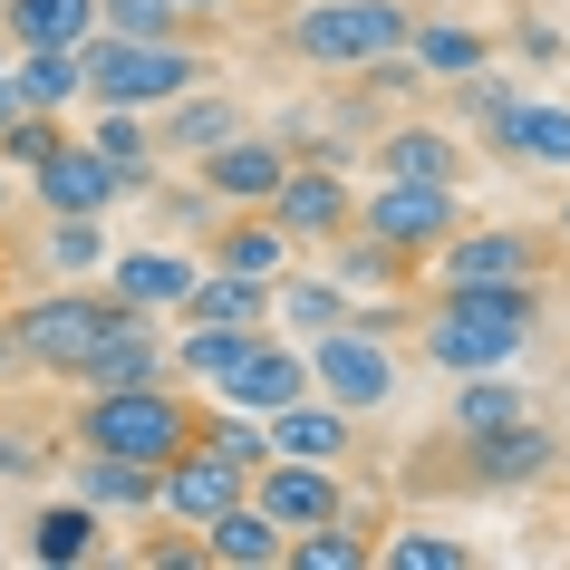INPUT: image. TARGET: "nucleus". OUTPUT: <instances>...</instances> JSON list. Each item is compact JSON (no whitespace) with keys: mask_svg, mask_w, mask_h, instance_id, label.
I'll use <instances>...</instances> for the list:
<instances>
[{"mask_svg":"<svg viewBox=\"0 0 570 570\" xmlns=\"http://www.w3.org/2000/svg\"><path fill=\"white\" fill-rule=\"evenodd\" d=\"M532 330H541V281H454L445 301L425 309L416 348L445 377H474V367H512L532 348Z\"/></svg>","mask_w":570,"mask_h":570,"instance_id":"1","label":"nucleus"},{"mask_svg":"<svg viewBox=\"0 0 570 570\" xmlns=\"http://www.w3.org/2000/svg\"><path fill=\"white\" fill-rule=\"evenodd\" d=\"M194 435H204V416H194V396H175V377H146V387H88V406H78V445L136 454V464H155V474H165Z\"/></svg>","mask_w":570,"mask_h":570,"instance_id":"2","label":"nucleus"},{"mask_svg":"<svg viewBox=\"0 0 570 570\" xmlns=\"http://www.w3.org/2000/svg\"><path fill=\"white\" fill-rule=\"evenodd\" d=\"M78 68H88L97 107H175L184 88L213 78V59L194 39H126V30H88L78 39Z\"/></svg>","mask_w":570,"mask_h":570,"instance_id":"3","label":"nucleus"},{"mask_svg":"<svg viewBox=\"0 0 570 570\" xmlns=\"http://www.w3.org/2000/svg\"><path fill=\"white\" fill-rule=\"evenodd\" d=\"M406 0H301L291 10V30H281V49L301 68H330V78H358V68L396 59L406 49Z\"/></svg>","mask_w":570,"mask_h":570,"instance_id":"4","label":"nucleus"},{"mask_svg":"<svg viewBox=\"0 0 570 570\" xmlns=\"http://www.w3.org/2000/svg\"><path fill=\"white\" fill-rule=\"evenodd\" d=\"M117 291H39V301H20V320H10V348L30 367H59V377H78L88 367V348L107 330H117Z\"/></svg>","mask_w":570,"mask_h":570,"instance_id":"5","label":"nucleus"},{"mask_svg":"<svg viewBox=\"0 0 570 570\" xmlns=\"http://www.w3.org/2000/svg\"><path fill=\"white\" fill-rule=\"evenodd\" d=\"M309 396H330V406H348V416H377V406L396 396V348L367 338L358 320L320 330L309 338Z\"/></svg>","mask_w":570,"mask_h":570,"instance_id":"6","label":"nucleus"},{"mask_svg":"<svg viewBox=\"0 0 570 570\" xmlns=\"http://www.w3.org/2000/svg\"><path fill=\"white\" fill-rule=\"evenodd\" d=\"M454 223H464L454 184H396V175H387V184L358 204V233H377L387 252H406V262H425V252H435Z\"/></svg>","mask_w":570,"mask_h":570,"instance_id":"7","label":"nucleus"},{"mask_svg":"<svg viewBox=\"0 0 570 570\" xmlns=\"http://www.w3.org/2000/svg\"><path fill=\"white\" fill-rule=\"evenodd\" d=\"M541 252L522 223H483V233H464L454 223L445 242H435V291H454V281H541Z\"/></svg>","mask_w":570,"mask_h":570,"instance_id":"8","label":"nucleus"},{"mask_svg":"<svg viewBox=\"0 0 570 570\" xmlns=\"http://www.w3.org/2000/svg\"><path fill=\"white\" fill-rule=\"evenodd\" d=\"M454 445H464V483H474V493H522V483H541L561 464V445H551L541 416L493 425V435H454Z\"/></svg>","mask_w":570,"mask_h":570,"instance_id":"9","label":"nucleus"},{"mask_svg":"<svg viewBox=\"0 0 570 570\" xmlns=\"http://www.w3.org/2000/svg\"><path fill=\"white\" fill-rule=\"evenodd\" d=\"M194 165H204V194H213V204H252V213H262L301 155L281 146V136H242V126H233V136H223V146H204Z\"/></svg>","mask_w":570,"mask_h":570,"instance_id":"10","label":"nucleus"},{"mask_svg":"<svg viewBox=\"0 0 570 570\" xmlns=\"http://www.w3.org/2000/svg\"><path fill=\"white\" fill-rule=\"evenodd\" d=\"M271 223H281V242H330L358 223V194H348V175L338 165H291L281 175V194H271Z\"/></svg>","mask_w":570,"mask_h":570,"instance_id":"11","label":"nucleus"},{"mask_svg":"<svg viewBox=\"0 0 570 570\" xmlns=\"http://www.w3.org/2000/svg\"><path fill=\"white\" fill-rule=\"evenodd\" d=\"M252 503L281 522V532H309V522H338V464H301V454H271L252 464Z\"/></svg>","mask_w":570,"mask_h":570,"instance_id":"12","label":"nucleus"},{"mask_svg":"<svg viewBox=\"0 0 570 570\" xmlns=\"http://www.w3.org/2000/svg\"><path fill=\"white\" fill-rule=\"evenodd\" d=\"M242 493H252V474H242V464H223V454H213V445H184L175 464L155 474V503L175 512V522H194V532H204L213 512H233Z\"/></svg>","mask_w":570,"mask_h":570,"instance_id":"13","label":"nucleus"},{"mask_svg":"<svg viewBox=\"0 0 570 570\" xmlns=\"http://www.w3.org/2000/svg\"><path fill=\"white\" fill-rule=\"evenodd\" d=\"M30 194H39V213H107V204H126L117 165H107L97 146H78V136H68L49 165H30Z\"/></svg>","mask_w":570,"mask_h":570,"instance_id":"14","label":"nucleus"},{"mask_svg":"<svg viewBox=\"0 0 570 570\" xmlns=\"http://www.w3.org/2000/svg\"><path fill=\"white\" fill-rule=\"evenodd\" d=\"M213 396H223V406H242V416H271V406L309 396V348H291V338L271 330V338H262V348H252V358H242Z\"/></svg>","mask_w":570,"mask_h":570,"instance_id":"15","label":"nucleus"},{"mask_svg":"<svg viewBox=\"0 0 570 570\" xmlns=\"http://www.w3.org/2000/svg\"><path fill=\"white\" fill-rule=\"evenodd\" d=\"M271 454H301V464H338V454L358 445V416L348 406H330V396H291V406H271L262 416Z\"/></svg>","mask_w":570,"mask_h":570,"instance_id":"16","label":"nucleus"},{"mask_svg":"<svg viewBox=\"0 0 570 570\" xmlns=\"http://www.w3.org/2000/svg\"><path fill=\"white\" fill-rule=\"evenodd\" d=\"M483 136H493L512 165H532V175H570V107H551V97H512Z\"/></svg>","mask_w":570,"mask_h":570,"instance_id":"17","label":"nucleus"},{"mask_svg":"<svg viewBox=\"0 0 570 570\" xmlns=\"http://www.w3.org/2000/svg\"><path fill=\"white\" fill-rule=\"evenodd\" d=\"M262 338H271V320H184V338L165 348V367H175V377H204V387H223V377H233V367L252 358Z\"/></svg>","mask_w":570,"mask_h":570,"instance_id":"18","label":"nucleus"},{"mask_svg":"<svg viewBox=\"0 0 570 570\" xmlns=\"http://www.w3.org/2000/svg\"><path fill=\"white\" fill-rule=\"evenodd\" d=\"M78 377H88V387H146V377H175V367H165V338H155L146 309H117V330L88 348Z\"/></svg>","mask_w":570,"mask_h":570,"instance_id":"19","label":"nucleus"},{"mask_svg":"<svg viewBox=\"0 0 570 570\" xmlns=\"http://www.w3.org/2000/svg\"><path fill=\"white\" fill-rule=\"evenodd\" d=\"M281 551H291V532L271 522L252 493H242L233 512H213L204 522V561H233V570H281Z\"/></svg>","mask_w":570,"mask_h":570,"instance_id":"20","label":"nucleus"},{"mask_svg":"<svg viewBox=\"0 0 570 570\" xmlns=\"http://www.w3.org/2000/svg\"><path fill=\"white\" fill-rule=\"evenodd\" d=\"M68 483H78V503L97 512H155V464H136V454H68Z\"/></svg>","mask_w":570,"mask_h":570,"instance_id":"21","label":"nucleus"},{"mask_svg":"<svg viewBox=\"0 0 570 570\" xmlns=\"http://www.w3.org/2000/svg\"><path fill=\"white\" fill-rule=\"evenodd\" d=\"M348 320V291H338L330 271H281L271 281V330L281 338H320V330H338Z\"/></svg>","mask_w":570,"mask_h":570,"instance_id":"22","label":"nucleus"},{"mask_svg":"<svg viewBox=\"0 0 570 570\" xmlns=\"http://www.w3.org/2000/svg\"><path fill=\"white\" fill-rule=\"evenodd\" d=\"M522 416H532V387L503 377V367H474V377L454 387V406H445L454 435H493V425H522Z\"/></svg>","mask_w":570,"mask_h":570,"instance_id":"23","label":"nucleus"},{"mask_svg":"<svg viewBox=\"0 0 570 570\" xmlns=\"http://www.w3.org/2000/svg\"><path fill=\"white\" fill-rule=\"evenodd\" d=\"M10 49H78L97 30V0H0Z\"/></svg>","mask_w":570,"mask_h":570,"instance_id":"24","label":"nucleus"},{"mask_svg":"<svg viewBox=\"0 0 570 570\" xmlns=\"http://www.w3.org/2000/svg\"><path fill=\"white\" fill-rule=\"evenodd\" d=\"M184 281H194L184 252H117V262H107V291H117L126 309H175Z\"/></svg>","mask_w":570,"mask_h":570,"instance_id":"25","label":"nucleus"},{"mask_svg":"<svg viewBox=\"0 0 570 570\" xmlns=\"http://www.w3.org/2000/svg\"><path fill=\"white\" fill-rule=\"evenodd\" d=\"M493 59V39L464 30V20H406V68L416 78H464V68Z\"/></svg>","mask_w":570,"mask_h":570,"instance_id":"26","label":"nucleus"},{"mask_svg":"<svg viewBox=\"0 0 570 570\" xmlns=\"http://www.w3.org/2000/svg\"><path fill=\"white\" fill-rule=\"evenodd\" d=\"M10 88H20V107L68 117V107L88 97V68H78V49H20V59H10Z\"/></svg>","mask_w":570,"mask_h":570,"instance_id":"27","label":"nucleus"},{"mask_svg":"<svg viewBox=\"0 0 570 570\" xmlns=\"http://www.w3.org/2000/svg\"><path fill=\"white\" fill-rule=\"evenodd\" d=\"M88 146L117 165L126 194H146V184H155V126H146V107H97V136H88Z\"/></svg>","mask_w":570,"mask_h":570,"instance_id":"28","label":"nucleus"},{"mask_svg":"<svg viewBox=\"0 0 570 570\" xmlns=\"http://www.w3.org/2000/svg\"><path fill=\"white\" fill-rule=\"evenodd\" d=\"M377 155H387L396 184H454V136H445V126H396Z\"/></svg>","mask_w":570,"mask_h":570,"instance_id":"29","label":"nucleus"},{"mask_svg":"<svg viewBox=\"0 0 570 570\" xmlns=\"http://www.w3.org/2000/svg\"><path fill=\"white\" fill-rule=\"evenodd\" d=\"M320 252H330V281H338V291H358V281H406V252H387V242L358 233V223H348V233H330Z\"/></svg>","mask_w":570,"mask_h":570,"instance_id":"30","label":"nucleus"},{"mask_svg":"<svg viewBox=\"0 0 570 570\" xmlns=\"http://www.w3.org/2000/svg\"><path fill=\"white\" fill-rule=\"evenodd\" d=\"M213 262L223 271H252V281H281V271H291V242H281V223H233V233L213 242Z\"/></svg>","mask_w":570,"mask_h":570,"instance_id":"31","label":"nucleus"},{"mask_svg":"<svg viewBox=\"0 0 570 570\" xmlns=\"http://www.w3.org/2000/svg\"><path fill=\"white\" fill-rule=\"evenodd\" d=\"M97 551V503H49L30 522V561H88Z\"/></svg>","mask_w":570,"mask_h":570,"instance_id":"32","label":"nucleus"},{"mask_svg":"<svg viewBox=\"0 0 570 570\" xmlns=\"http://www.w3.org/2000/svg\"><path fill=\"white\" fill-rule=\"evenodd\" d=\"M281 570H367V532H348V522H309V532H291Z\"/></svg>","mask_w":570,"mask_h":570,"instance_id":"33","label":"nucleus"},{"mask_svg":"<svg viewBox=\"0 0 570 570\" xmlns=\"http://www.w3.org/2000/svg\"><path fill=\"white\" fill-rule=\"evenodd\" d=\"M223 136H233V107H223V97H204V88H184L155 146H184V155H204V146H223Z\"/></svg>","mask_w":570,"mask_h":570,"instance_id":"34","label":"nucleus"},{"mask_svg":"<svg viewBox=\"0 0 570 570\" xmlns=\"http://www.w3.org/2000/svg\"><path fill=\"white\" fill-rule=\"evenodd\" d=\"M377 561H387V570H474V541H454V532H435V522H416V532H396Z\"/></svg>","mask_w":570,"mask_h":570,"instance_id":"35","label":"nucleus"},{"mask_svg":"<svg viewBox=\"0 0 570 570\" xmlns=\"http://www.w3.org/2000/svg\"><path fill=\"white\" fill-rule=\"evenodd\" d=\"M59 146H68V117H49V107H20V117L0 126V165H20V175H30V165H49Z\"/></svg>","mask_w":570,"mask_h":570,"instance_id":"36","label":"nucleus"},{"mask_svg":"<svg viewBox=\"0 0 570 570\" xmlns=\"http://www.w3.org/2000/svg\"><path fill=\"white\" fill-rule=\"evenodd\" d=\"M97 30H126V39H184L194 20H184L175 0H97Z\"/></svg>","mask_w":570,"mask_h":570,"instance_id":"37","label":"nucleus"},{"mask_svg":"<svg viewBox=\"0 0 570 570\" xmlns=\"http://www.w3.org/2000/svg\"><path fill=\"white\" fill-rule=\"evenodd\" d=\"M194 445H213L223 464H242V474H252V464H271V435H262V416H242V406H223V416H213L204 435H194Z\"/></svg>","mask_w":570,"mask_h":570,"instance_id":"38","label":"nucleus"},{"mask_svg":"<svg viewBox=\"0 0 570 570\" xmlns=\"http://www.w3.org/2000/svg\"><path fill=\"white\" fill-rule=\"evenodd\" d=\"M49 262H59L68 281L107 262V242H97V213H49Z\"/></svg>","mask_w":570,"mask_h":570,"instance_id":"39","label":"nucleus"},{"mask_svg":"<svg viewBox=\"0 0 570 570\" xmlns=\"http://www.w3.org/2000/svg\"><path fill=\"white\" fill-rule=\"evenodd\" d=\"M30 464H39V454L20 445V435H0V483H20V474H30Z\"/></svg>","mask_w":570,"mask_h":570,"instance_id":"40","label":"nucleus"},{"mask_svg":"<svg viewBox=\"0 0 570 570\" xmlns=\"http://www.w3.org/2000/svg\"><path fill=\"white\" fill-rule=\"evenodd\" d=\"M184 20H223V10H242V0H175Z\"/></svg>","mask_w":570,"mask_h":570,"instance_id":"41","label":"nucleus"},{"mask_svg":"<svg viewBox=\"0 0 570 570\" xmlns=\"http://www.w3.org/2000/svg\"><path fill=\"white\" fill-rule=\"evenodd\" d=\"M20 117V88H10V59H0V126Z\"/></svg>","mask_w":570,"mask_h":570,"instance_id":"42","label":"nucleus"},{"mask_svg":"<svg viewBox=\"0 0 570 570\" xmlns=\"http://www.w3.org/2000/svg\"><path fill=\"white\" fill-rule=\"evenodd\" d=\"M561 242H570V194H561Z\"/></svg>","mask_w":570,"mask_h":570,"instance_id":"43","label":"nucleus"},{"mask_svg":"<svg viewBox=\"0 0 570 570\" xmlns=\"http://www.w3.org/2000/svg\"><path fill=\"white\" fill-rule=\"evenodd\" d=\"M0 213H10V175H0Z\"/></svg>","mask_w":570,"mask_h":570,"instance_id":"44","label":"nucleus"}]
</instances>
